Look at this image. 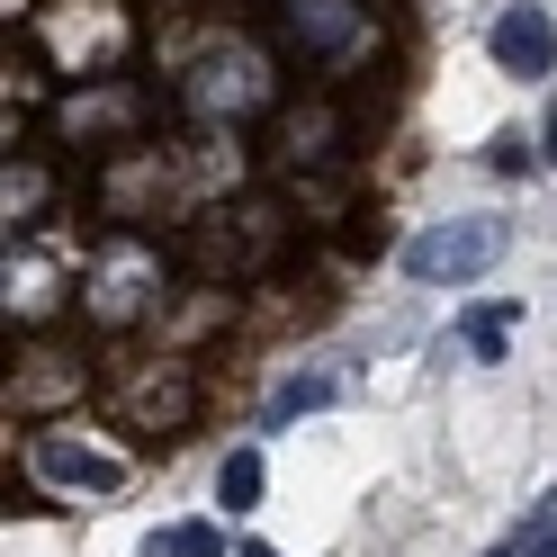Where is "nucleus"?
<instances>
[{"label":"nucleus","instance_id":"1a4fd4ad","mask_svg":"<svg viewBox=\"0 0 557 557\" xmlns=\"http://www.w3.org/2000/svg\"><path fill=\"white\" fill-rule=\"evenodd\" d=\"M521 557H557V495L540 504V521H531V540H521Z\"/></svg>","mask_w":557,"mask_h":557},{"label":"nucleus","instance_id":"9b49d317","mask_svg":"<svg viewBox=\"0 0 557 557\" xmlns=\"http://www.w3.org/2000/svg\"><path fill=\"white\" fill-rule=\"evenodd\" d=\"M243 557H278V548H261V540H252V548H243Z\"/></svg>","mask_w":557,"mask_h":557},{"label":"nucleus","instance_id":"7ed1b4c3","mask_svg":"<svg viewBox=\"0 0 557 557\" xmlns=\"http://www.w3.org/2000/svg\"><path fill=\"white\" fill-rule=\"evenodd\" d=\"M37 476H46V485H73V495H117V485H126V459L46 432V441H37Z\"/></svg>","mask_w":557,"mask_h":557},{"label":"nucleus","instance_id":"20e7f679","mask_svg":"<svg viewBox=\"0 0 557 557\" xmlns=\"http://www.w3.org/2000/svg\"><path fill=\"white\" fill-rule=\"evenodd\" d=\"M288 37L306 46V54H324V63H342L360 37H369V18L351 10V0H288Z\"/></svg>","mask_w":557,"mask_h":557},{"label":"nucleus","instance_id":"f03ea898","mask_svg":"<svg viewBox=\"0 0 557 557\" xmlns=\"http://www.w3.org/2000/svg\"><path fill=\"white\" fill-rule=\"evenodd\" d=\"M495 63L504 73H521V82H540V73H557V18L540 10V0H512V10L495 18Z\"/></svg>","mask_w":557,"mask_h":557},{"label":"nucleus","instance_id":"6e6552de","mask_svg":"<svg viewBox=\"0 0 557 557\" xmlns=\"http://www.w3.org/2000/svg\"><path fill=\"white\" fill-rule=\"evenodd\" d=\"M171 557H225V540L207 531V521H181V531H171Z\"/></svg>","mask_w":557,"mask_h":557},{"label":"nucleus","instance_id":"9d476101","mask_svg":"<svg viewBox=\"0 0 557 557\" xmlns=\"http://www.w3.org/2000/svg\"><path fill=\"white\" fill-rule=\"evenodd\" d=\"M145 557H171V531H162V540H145Z\"/></svg>","mask_w":557,"mask_h":557},{"label":"nucleus","instance_id":"f257e3e1","mask_svg":"<svg viewBox=\"0 0 557 557\" xmlns=\"http://www.w3.org/2000/svg\"><path fill=\"white\" fill-rule=\"evenodd\" d=\"M504 243H512L504 216H449V225H432V234L405 243V270L423 278V288H468V278H485V270L504 261Z\"/></svg>","mask_w":557,"mask_h":557},{"label":"nucleus","instance_id":"0eeeda50","mask_svg":"<svg viewBox=\"0 0 557 557\" xmlns=\"http://www.w3.org/2000/svg\"><path fill=\"white\" fill-rule=\"evenodd\" d=\"M504 342H512V306H476V315H468V351L476 360H504Z\"/></svg>","mask_w":557,"mask_h":557},{"label":"nucleus","instance_id":"39448f33","mask_svg":"<svg viewBox=\"0 0 557 557\" xmlns=\"http://www.w3.org/2000/svg\"><path fill=\"white\" fill-rule=\"evenodd\" d=\"M342 396V377H324V369H306V377H288V387L270 396V423H297V413H324Z\"/></svg>","mask_w":557,"mask_h":557},{"label":"nucleus","instance_id":"423d86ee","mask_svg":"<svg viewBox=\"0 0 557 557\" xmlns=\"http://www.w3.org/2000/svg\"><path fill=\"white\" fill-rule=\"evenodd\" d=\"M216 504H234V512L261 504V449H234V459L216 468Z\"/></svg>","mask_w":557,"mask_h":557}]
</instances>
